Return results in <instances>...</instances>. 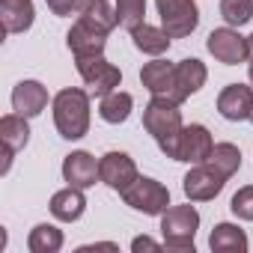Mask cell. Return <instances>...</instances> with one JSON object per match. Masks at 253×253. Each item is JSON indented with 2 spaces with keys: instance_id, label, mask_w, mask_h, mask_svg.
<instances>
[{
  "instance_id": "cell-18",
  "label": "cell",
  "mask_w": 253,
  "mask_h": 253,
  "mask_svg": "<svg viewBox=\"0 0 253 253\" xmlns=\"http://www.w3.org/2000/svg\"><path fill=\"white\" fill-rule=\"evenodd\" d=\"M0 15H3L6 33H24L33 24V0H0Z\"/></svg>"
},
{
  "instance_id": "cell-1",
  "label": "cell",
  "mask_w": 253,
  "mask_h": 253,
  "mask_svg": "<svg viewBox=\"0 0 253 253\" xmlns=\"http://www.w3.org/2000/svg\"><path fill=\"white\" fill-rule=\"evenodd\" d=\"M143 128L155 137L161 152L176 161V155H179V134L185 128L179 101H173L167 95H152V101L143 110Z\"/></svg>"
},
{
  "instance_id": "cell-29",
  "label": "cell",
  "mask_w": 253,
  "mask_h": 253,
  "mask_svg": "<svg viewBox=\"0 0 253 253\" xmlns=\"http://www.w3.org/2000/svg\"><path fill=\"white\" fill-rule=\"evenodd\" d=\"M45 3L54 15H72V12H78L81 0H45Z\"/></svg>"
},
{
  "instance_id": "cell-24",
  "label": "cell",
  "mask_w": 253,
  "mask_h": 253,
  "mask_svg": "<svg viewBox=\"0 0 253 253\" xmlns=\"http://www.w3.org/2000/svg\"><path fill=\"white\" fill-rule=\"evenodd\" d=\"M27 247H30V253H57L63 247V232L54 223H39V226H33Z\"/></svg>"
},
{
  "instance_id": "cell-10",
  "label": "cell",
  "mask_w": 253,
  "mask_h": 253,
  "mask_svg": "<svg viewBox=\"0 0 253 253\" xmlns=\"http://www.w3.org/2000/svg\"><path fill=\"white\" fill-rule=\"evenodd\" d=\"M211 149H214V140H211L206 125H185L182 134H179V155H176V161L206 164Z\"/></svg>"
},
{
  "instance_id": "cell-26",
  "label": "cell",
  "mask_w": 253,
  "mask_h": 253,
  "mask_svg": "<svg viewBox=\"0 0 253 253\" xmlns=\"http://www.w3.org/2000/svg\"><path fill=\"white\" fill-rule=\"evenodd\" d=\"M116 18H119V27L131 33L137 24L146 21V0H116Z\"/></svg>"
},
{
  "instance_id": "cell-27",
  "label": "cell",
  "mask_w": 253,
  "mask_h": 253,
  "mask_svg": "<svg viewBox=\"0 0 253 253\" xmlns=\"http://www.w3.org/2000/svg\"><path fill=\"white\" fill-rule=\"evenodd\" d=\"M220 15L229 27H241L253 18V0H220Z\"/></svg>"
},
{
  "instance_id": "cell-12",
  "label": "cell",
  "mask_w": 253,
  "mask_h": 253,
  "mask_svg": "<svg viewBox=\"0 0 253 253\" xmlns=\"http://www.w3.org/2000/svg\"><path fill=\"white\" fill-rule=\"evenodd\" d=\"M66 45L75 57H89V54H104V45H107V33H101L98 27L86 24V21H75L69 36H66Z\"/></svg>"
},
{
  "instance_id": "cell-33",
  "label": "cell",
  "mask_w": 253,
  "mask_h": 253,
  "mask_svg": "<svg viewBox=\"0 0 253 253\" xmlns=\"http://www.w3.org/2000/svg\"><path fill=\"white\" fill-rule=\"evenodd\" d=\"M250 122H253V110H250Z\"/></svg>"
},
{
  "instance_id": "cell-14",
  "label": "cell",
  "mask_w": 253,
  "mask_h": 253,
  "mask_svg": "<svg viewBox=\"0 0 253 253\" xmlns=\"http://www.w3.org/2000/svg\"><path fill=\"white\" fill-rule=\"evenodd\" d=\"M48 107V89L39 81H21L12 89V110L21 116H39Z\"/></svg>"
},
{
  "instance_id": "cell-8",
  "label": "cell",
  "mask_w": 253,
  "mask_h": 253,
  "mask_svg": "<svg viewBox=\"0 0 253 253\" xmlns=\"http://www.w3.org/2000/svg\"><path fill=\"white\" fill-rule=\"evenodd\" d=\"M226 185V176L220 170H214L209 161L206 164H194V170L182 179V191L191 203H206V200H214Z\"/></svg>"
},
{
  "instance_id": "cell-28",
  "label": "cell",
  "mask_w": 253,
  "mask_h": 253,
  "mask_svg": "<svg viewBox=\"0 0 253 253\" xmlns=\"http://www.w3.org/2000/svg\"><path fill=\"white\" fill-rule=\"evenodd\" d=\"M229 209H232L235 217H241V220H253V185L238 188V194L232 197Z\"/></svg>"
},
{
  "instance_id": "cell-7",
  "label": "cell",
  "mask_w": 253,
  "mask_h": 253,
  "mask_svg": "<svg viewBox=\"0 0 253 253\" xmlns=\"http://www.w3.org/2000/svg\"><path fill=\"white\" fill-rule=\"evenodd\" d=\"M206 48H209V54H211L217 63H223V66H238V63H244V60L250 57L247 39H244L238 30H232V27H217V30H211L209 39H206Z\"/></svg>"
},
{
  "instance_id": "cell-31",
  "label": "cell",
  "mask_w": 253,
  "mask_h": 253,
  "mask_svg": "<svg viewBox=\"0 0 253 253\" xmlns=\"http://www.w3.org/2000/svg\"><path fill=\"white\" fill-rule=\"evenodd\" d=\"M247 48H250V60H253V33L247 36Z\"/></svg>"
},
{
  "instance_id": "cell-32",
  "label": "cell",
  "mask_w": 253,
  "mask_h": 253,
  "mask_svg": "<svg viewBox=\"0 0 253 253\" xmlns=\"http://www.w3.org/2000/svg\"><path fill=\"white\" fill-rule=\"evenodd\" d=\"M247 75H250V84H253V60H250V66H247Z\"/></svg>"
},
{
  "instance_id": "cell-5",
  "label": "cell",
  "mask_w": 253,
  "mask_h": 253,
  "mask_svg": "<svg viewBox=\"0 0 253 253\" xmlns=\"http://www.w3.org/2000/svg\"><path fill=\"white\" fill-rule=\"evenodd\" d=\"M155 6L170 39H185L200 24V9L194 0H155Z\"/></svg>"
},
{
  "instance_id": "cell-9",
  "label": "cell",
  "mask_w": 253,
  "mask_h": 253,
  "mask_svg": "<svg viewBox=\"0 0 253 253\" xmlns=\"http://www.w3.org/2000/svg\"><path fill=\"white\" fill-rule=\"evenodd\" d=\"M98 173H101V182L110 191H119V194H125L140 179L137 176V164L131 161V155H125V152H107V155H101Z\"/></svg>"
},
{
  "instance_id": "cell-25",
  "label": "cell",
  "mask_w": 253,
  "mask_h": 253,
  "mask_svg": "<svg viewBox=\"0 0 253 253\" xmlns=\"http://www.w3.org/2000/svg\"><path fill=\"white\" fill-rule=\"evenodd\" d=\"M209 164H211L214 170H220V173L229 179V176L238 173V167H241V152H238L235 143H214V149H211V155H209Z\"/></svg>"
},
{
  "instance_id": "cell-30",
  "label": "cell",
  "mask_w": 253,
  "mask_h": 253,
  "mask_svg": "<svg viewBox=\"0 0 253 253\" xmlns=\"http://www.w3.org/2000/svg\"><path fill=\"white\" fill-rule=\"evenodd\" d=\"M131 250H134V253H140V250H161V244H158V241H152L149 235H140V238H134V241H131Z\"/></svg>"
},
{
  "instance_id": "cell-16",
  "label": "cell",
  "mask_w": 253,
  "mask_h": 253,
  "mask_svg": "<svg viewBox=\"0 0 253 253\" xmlns=\"http://www.w3.org/2000/svg\"><path fill=\"white\" fill-rule=\"evenodd\" d=\"M140 81L152 95H167L173 98V81H176V66L167 60H152L140 69Z\"/></svg>"
},
{
  "instance_id": "cell-2",
  "label": "cell",
  "mask_w": 253,
  "mask_h": 253,
  "mask_svg": "<svg viewBox=\"0 0 253 253\" xmlns=\"http://www.w3.org/2000/svg\"><path fill=\"white\" fill-rule=\"evenodd\" d=\"M54 125L60 137L81 140L89 131V92L84 89H60L54 95Z\"/></svg>"
},
{
  "instance_id": "cell-19",
  "label": "cell",
  "mask_w": 253,
  "mask_h": 253,
  "mask_svg": "<svg viewBox=\"0 0 253 253\" xmlns=\"http://www.w3.org/2000/svg\"><path fill=\"white\" fill-rule=\"evenodd\" d=\"M78 18H81V21H86V24H92V27H98V30H101V33H107V36H110V30L119 24L116 9H110L107 0H81V6H78Z\"/></svg>"
},
{
  "instance_id": "cell-15",
  "label": "cell",
  "mask_w": 253,
  "mask_h": 253,
  "mask_svg": "<svg viewBox=\"0 0 253 253\" xmlns=\"http://www.w3.org/2000/svg\"><path fill=\"white\" fill-rule=\"evenodd\" d=\"M63 179L75 188H89V185H95V179H101L98 161L89 152H72L63 161Z\"/></svg>"
},
{
  "instance_id": "cell-17",
  "label": "cell",
  "mask_w": 253,
  "mask_h": 253,
  "mask_svg": "<svg viewBox=\"0 0 253 253\" xmlns=\"http://www.w3.org/2000/svg\"><path fill=\"white\" fill-rule=\"evenodd\" d=\"M81 191H84V188H75V185L57 191V194L51 197V214H54L57 220H63V223L78 220V217L84 214V209H86V197H84Z\"/></svg>"
},
{
  "instance_id": "cell-3",
  "label": "cell",
  "mask_w": 253,
  "mask_h": 253,
  "mask_svg": "<svg viewBox=\"0 0 253 253\" xmlns=\"http://www.w3.org/2000/svg\"><path fill=\"white\" fill-rule=\"evenodd\" d=\"M200 226V211L194 206H173L161 214V235L167 250H191L194 253V235Z\"/></svg>"
},
{
  "instance_id": "cell-11",
  "label": "cell",
  "mask_w": 253,
  "mask_h": 253,
  "mask_svg": "<svg viewBox=\"0 0 253 253\" xmlns=\"http://www.w3.org/2000/svg\"><path fill=\"white\" fill-rule=\"evenodd\" d=\"M217 110L223 119L229 122H241V119H250V110H253V89L244 86V84H229L220 89L217 95Z\"/></svg>"
},
{
  "instance_id": "cell-13",
  "label": "cell",
  "mask_w": 253,
  "mask_h": 253,
  "mask_svg": "<svg viewBox=\"0 0 253 253\" xmlns=\"http://www.w3.org/2000/svg\"><path fill=\"white\" fill-rule=\"evenodd\" d=\"M206 78H209V72H206V66L200 63V60H182V63H176V81H173V101H185V98H191L194 92H200L203 89V84H206Z\"/></svg>"
},
{
  "instance_id": "cell-21",
  "label": "cell",
  "mask_w": 253,
  "mask_h": 253,
  "mask_svg": "<svg viewBox=\"0 0 253 253\" xmlns=\"http://www.w3.org/2000/svg\"><path fill=\"white\" fill-rule=\"evenodd\" d=\"M131 39H134V48H137V51L152 54V57H158V54H164V51L170 48V33H167L164 27H152V24H146V21L131 30Z\"/></svg>"
},
{
  "instance_id": "cell-4",
  "label": "cell",
  "mask_w": 253,
  "mask_h": 253,
  "mask_svg": "<svg viewBox=\"0 0 253 253\" xmlns=\"http://www.w3.org/2000/svg\"><path fill=\"white\" fill-rule=\"evenodd\" d=\"M78 72L84 78V84L89 86V95L104 98L107 92H113L122 84V72L104 60V54H89V57H75Z\"/></svg>"
},
{
  "instance_id": "cell-23",
  "label": "cell",
  "mask_w": 253,
  "mask_h": 253,
  "mask_svg": "<svg viewBox=\"0 0 253 253\" xmlns=\"http://www.w3.org/2000/svg\"><path fill=\"white\" fill-rule=\"evenodd\" d=\"M131 104H134V98H131L128 92L113 89V92H107V95L101 98L98 116H101L104 122H110V125H119V122H125V119L131 116Z\"/></svg>"
},
{
  "instance_id": "cell-6",
  "label": "cell",
  "mask_w": 253,
  "mask_h": 253,
  "mask_svg": "<svg viewBox=\"0 0 253 253\" xmlns=\"http://www.w3.org/2000/svg\"><path fill=\"white\" fill-rule=\"evenodd\" d=\"M122 200H125V206H131V209H137L143 214H164L167 206H170V191L161 182L140 176L128 191L122 194Z\"/></svg>"
},
{
  "instance_id": "cell-20",
  "label": "cell",
  "mask_w": 253,
  "mask_h": 253,
  "mask_svg": "<svg viewBox=\"0 0 253 253\" xmlns=\"http://www.w3.org/2000/svg\"><path fill=\"white\" fill-rule=\"evenodd\" d=\"M209 247L214 253H244L247 250V235L235 223H217L209 235Z\"/></svg>"
},
{
  "instance_id": "cell-22",
  "label": "cell",
  "mask_w": 253,
  "mask_h": 253,
  "mask_svg": "<svg viewBox=\"0 0 253 253\" xmlns=\"http://www.w3.org/2000/svg\"><path fill=\"white\" fill-rule=\"evenodd\" d=\"M0 140H3V146L9 149H24L27 140H30V125H27V116L21 113H6L3 119H0Z\"/></svg>"
}]
</instances>
